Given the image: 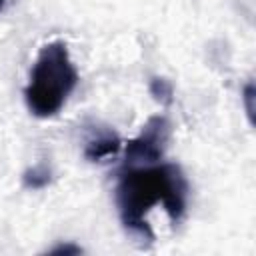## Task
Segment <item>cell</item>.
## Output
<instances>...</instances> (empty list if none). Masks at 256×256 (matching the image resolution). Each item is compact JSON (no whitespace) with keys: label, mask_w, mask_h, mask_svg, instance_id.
Segmentation results:
<instances>
[{"label":"cell","mask_w":256,"mask_h":256,"mask_svg":"<svg viewBox=\"0 0 256 256\" xmlns=\"http://www.w3.org/2000/svg\"><path fill=\"white\" fill-rule=\"evenodd\" d=\"M50 180H52V170H50V166L44 164V162H40V164L28 168V170L24 172V176H22V184H24L26 188H32V190H40V188L48 186Z\"/></svg>","instance_id":"cell-5"},{"label":"cell","mask_w":256,"mask_h":256,"mask_svg":"<svg viewBox=\"0 0 256 256\" xmlns=\"http://www.w3.org/2000/svg\"><path fill=\"white\" fill-rule=\"evenodd\" d=\"M50 252H52V254H80L82 248H80V246H74V244H60V246L52 248Z\"/></svg>","instance_id":"cell-8"},{"label":"cell","mask_w":256,"mask_h":256,"mask_svg":"<svg viewBox=\"0 0 256 256\" xmlns=\"http://www.w3.org/2000/svg\"><path fill=\"white\" fill-rule=\"evenodd\" d=\"M252 98H254V86H252V84H248V86L244 88V104H246V114H248V118H250V120H252V116H254Z\"/></svg>","instance_id":"cell-7"},{"label":"cell","mask_w":256,"mask_h":256,"mask_svg":"<svg viewBox=\"0 0 256 256\" xmlns=\"http://www.w3.org/2000/svg\"><path fill=\"white\" fill-rule=\"evenodd\" d=\"M6 2H8V0H0V12L4 10V6H6Z\"/></svg>","instance_id":"cell-9"},{"label":"cell","mask_w":256,"mask_h":256,"mask_svg":"<svg viewBox=\"0 0 256 256\" xmlns=\"http://www.w3.org/2000/svg\"><path fill=\"white\" fill-rule=\"evenodd\" d=\"M170 138V122L166 116H152L140 130V134L126 144V160L130 164L144 162L154 164L164 156Z\"/></svg>","instance_id":"cell-3"},{"label":"cell","mask_w":256,"mask_h":256,"mask_svg":"<svg viewBox=\"0 0 256 256\" xmlns=\"http://www.w3.org/2000/svg\"><path fill=\"white\" fill-rule=\"evenodd\" d=\"M78 84V70L70 60L68 46L62 40L44 44L32 64L24 102L30 114L50 118L62 110Z\"/></svg>","instance_id":"cell-2"},{"label":"cell","mask_w":256,"mask_h":256,"mask_svg":"<svg viewBox=\"0 0 256 256\" xmlns=\"http://www.w3.org/2000/svg\"><path fill=\"white\" fill-rule=\"evenodd\" d=\"M188 182L180 166L158 164L144 168H128L116 184V206L126 230L154 240L146 212L162 204L170 220L178 224L186 214Z\"/></svg>","instance_id":"cell-1"},{"label":"cell","mask_w":256,"mask_h":256,"mask_svg":"<svg viewBox=\"0 0 256 256\" xmlns=\"http://www.w3.org/2000/svg\"><path fill=\"white\" fill-rule=\"evenodd\" d=\"M150 94L162 102V104H170L172 96H174V88L166 78H152L150 80Z\"/></svg>","instance_id":"cell-6"},{"label":"cell","mask_w":256,"mask_h":256,"mask_svg":"<svg viewBox=\"0 0 256 256\" xmlns=\"http://www.w3.org/2000/svg\"><path fill=\"white\" fill-rule=\"evenodd\" d=\"M122 148V142L116 132L112 130H102L96 136H92L86 146H84V156L90 162H102L108 158H114Z\"/></svg>","instance_id":"cell-4"}]
</instances>
